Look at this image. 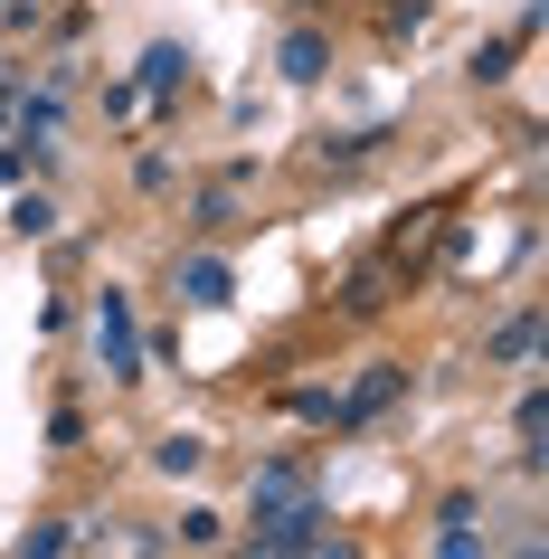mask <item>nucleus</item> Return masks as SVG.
<instances>
[{
	"instance_id": "nucleus-9",
	"label": "nucleus",
	"mask_w": 549,
	"mask_h": 559,
	"mask_svg": "<svg viewBox=\"0 0 549 559\" xmlns=\"http://www.w3.org/2000/svg\"><path fill=\"white\" fill-rule=\"evenodd\" d=\"M549 455V389H530L521 399V465H540Z\"/></svg>"
},
{
	"instance_id": "nucleus-7",
	"label": "nucleus",
	"mask_w": 549,
	"mask_h": 559,
	"mask_svg": "<svg viewBox=\"0 0 549 559\" xmlns=\"http://www.w3.org/2000/svg\"><path fill=\"white\" fill-rule=\"evenodd\" d=\"M180 304H228V265L190 257V265H180Z\"/></svg>"
},
{
	"instance_id": "nucleus-6",
	"label": "nucleus",
	"mask_w": 549,
	"mask_h": 559,
	"mask_svg": "<svg viewBox=\"0 0 549 559\" xmlns=\"http://www.w3.org/2000/svg\"><path fill=\"white\" fill-rule=\"evenodd\" d=\"M389 275H398V265H389V257H379V265H360V275H350V285H342V313H360V323H370L379 304H389Z\"/></svg>"
},
{
	"instance_id": "nucleus-10",
	"label": "nucleus",
	"mask_w": 549,
	"mask_h": 559,
	"mask_svg": "<svg viewBox=\"0 0 549 559\" xmlns=\"http://www.w3.org/2000/svg\"><path fill=\"white\" fill-rule=\"evenodd\" d=\"M200 228H208V237L247 228V218H237V180H208V200H200Z\"/></svg>"
},
{
	"instance_id": "nucleus-14",
	"label": "nucleus",
	"mask_w": 549,
	"mask_h": 559,
	"mask_svg": "<svg viewBox=\"0 0 549 559\" xmlns=\"http://www.w3.org/2000/svg\"><path fill=\"white\" fill-rule=\"evenodd\" d=\"M20 550H29V559H58V550H67V522H38L29 540H20Z\"/></svg>"
},
{
	"instance_id": "nucleus-13",
	"label": "nucleus",
	"mask_w": 549,
	"mask_h": 559,
	"mask_svg": "<svg viewBox=\"0 0 549 559\" xmlns=\"http://www.w3.org/2000/svg\"><path fill=\"white\" fill-rule=\"evenodd\" d=\"M180 67H190L180 48H152V58H143V76H152V86H180Z\"/></svg>"
},
{
	"instance_id": "nucleus-4",
	"label": "nucleus",
	"mask_w": 549,
	"mask_h": 559,
	"mask_svg": "<svg viewBox=\"0 0 549 559\" xmlns=\"http://www.w3.org/2000/svg\"><path fill=\"white\" fill-rule=\"evenodd\" d=\"M398 380H407V370H389V360H379L370 380L350 389V408H342V427H370V417H379V408H389V399H398Z\"/></svg>"
},
{
	"instance_id": "nucleus-2",
	"label": "nucleus",
	"mask_w": 549,
	"mask_h": 559,
	"mask_svg": "<svg viewBox=\"0 0 549 559\" xmlns=\"http://www.w3.org/2000/svg\"><path fill=\"white\" fill-rule=\"evenodd\" d=\"M256 550L265 559H294V550H350V540L322 522V502H303V512H285V522H256Z\"/></svg>"
},
{
	"instance_id": "nucleus-1",
	"label": "nucleus",
	"mask_w": 549,
	"mask_h": 559,
	"mask_svg": "<svg viewBox=\"0 0 549 559\" xmlns=\"http://www.w3.org/2000/svg\"><path fill=\"white\" fill-rule=\"evenodd\" d=\"M313 502V455H265L256 465V522H285Z\"/></svg>"
},
{
	"instance_id": "nucleus-11",
	"label": "nucleus",
	"mask_w": 549,
	"mask_h": 559,
	"mask_svg": "<svg viewBox=\"0 0 549 559\" xmlns=\"http://www.w3.org/2000/svg\"><path fill=\"white\" fill-rule=\"evenodd\" d=\"M152 465H162V474H200L208 445H200V437H162V445H152Z\"/></svg>"
},
{
	"instance_id": "nucleus-5",
	"label": "nucleus",
	"mask_w": 549,
	"mask_h": 559,
	"mask_svg": "<svg viewBox=\"0 0 549 559\" xmlns=\"http://www.w3.org/2000/svg\"><path fill=\"white\" fill-rule=\"evenodd\" d=\"M530 352H540V313H512V323H502V332L484 342V360H502V370H521Z\"/></svg>"
},
{
	"instance_id": "nucleus-8",
	"label": "nucleus",
	"mask_w": 549,
	"mask_h": 559,
	"mask_svg": "<svg viewBox=\"0 0 549 559\" xmlns=\"http://www.w3.org/2000/svg\"><path fill=\"white\" fill-rule=\"evenodd\" d=\"M322 67H332V48H322V29H294V38H285V76H294V86H313Z\"/></svg>"
},
{
	"instance_id": "nucleus-3",
	"label": "nucleus",
	"mask_w": 549,
	"mask_h": 559,
	"mask_svg": "<svg viewBox=\"0 0 549 559\" xmlns=\"http://www.w3.org/2000/svg\"><path fill=\"white\" fill-rule=\"evenodd\" d=\"M95 342H105V370H115V380H133V313H123V295L95 304Z\"/></svg>"
},
{
	"instance_id": "nucleus-12",
	"label": "nucleus",
	"mask_w": 549,
	"mask_h": 559,
	"mask_svg": "<svg viewBox=\"0 0 549 559\" xmlns=\"http://www.w3.org/2000/svg\"><path fill=\"white\" fill-rule=\"evenodd\" d=\"M435 550H474V502H445V531H435Z\"/></svg>"
}]
</instances>
